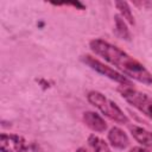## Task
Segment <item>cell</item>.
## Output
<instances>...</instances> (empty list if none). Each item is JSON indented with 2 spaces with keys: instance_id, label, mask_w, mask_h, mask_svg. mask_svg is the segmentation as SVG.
Returning <instances> with one entry per match:
<instances>
[{
  "instance_id": "cell-10",
  "label": "cell",
  "mask_w": 152,
  "mask_h": 152,
  "mask_svg": "<svg viewBox=\"0 0 152 152\" xmlns=\"http://www.w3.org/2000/svg\"><path fill=\"white\" fill-rule=\"evenodd\" d=\"M114 18H115L114 20H115V27H116L118 34H119L120 37H122L124 39H126V40H129V39H131V32H129V30L127 28V25H126V23L124 21V19L121 18V15L116 14Z\"/></svg>"
},
{
  "instance_id": "cell-1",
  "label": "cell",
  "mask_w": 152,
  "mask_h": 152,
  "mask_svg": "<svg viewBox=\"0 0 152 152\" xmlns=\"http://www.w3.org/2000/svg\"><path fill=\"white\" fill-rule=\"evenodd\" d=\"M91 51L110 63L112 65L116 66L121 70L125 75L137 80L138 82L145 84H152V74L135 58L129 56L127 52L113 45L103 39H93L89 43Z\"/></svg>"
},
{
  "instance_id": "cell-5",
  "label": "cell",
  "mask_w": 152,
  "mask_h": 152,
  "mask_svg": "<svg viewBox=\"0 0 152 152\" xmlns=\"http://www.w3.org/2000/svg\"><path fill=\"white\" fill-rule=\"evenodd\" d=\"M1 152H26L27 145L23 137L18 134L2 133L0 137Z\"/></svg>"
},
{
  "instance_id": "cell-12",
  "label": "cell",
  "mask_w": 152,
  "mask_h": 152,
  "mask_svg": "<svg viewBox=\"0 0 152 152\" xmlns=\"http://www.w3.org/2000/svg\"><path fill=\"white\" fill-rule=\"evenodd\" d=\"M128 152H151V151H148V150H146L144 147H133Z\"/></svg>"
},
{
  "instance_id": "cell-2",
  "label": "cell",
  "mask_w": 152,
  "mask_h": 152,
  "mask_svg": "<svg viewBox=\"0 0 152 152\" xmlns=\"http://www.w3.org/2000/svg\"><path fill=\"white\" fill-rule=\"evenodd\" d=\"M87 99L93 106H95L102 114L108 116L110 120H113L118 124H128V121H129L128 118L118 107V104L115 102H113L112 100H109L108 97H106L100 91H96V90L89 91L87 95Z\"/></svg>"
},
{
  "instance_id": "cell-13",
  "label": "cell",
  "mask_w": 152,
  "mask_h": 152,
  "mask_svg": "<svg viewBox=\"0 0 152 152\" xmlns=\"http://www.w3.org/2000/svg\"><path fill=\"white\" fill-rule=\"evenodd\" d=\"M76 152H89V151H88V150H86L84 147H80V148H78Z\"/></svg>"
},
{
  "instance_id": "cell-8",
  "label": "cell",
  "mask_w": 152,
  "mask_h": 152,
  "mask_svg": "<svg viewBox=\"0 0 152 152\" xmlns=\"http://www.w3.org/2000/svg\"><path fill=\"white\" fill-rule=\"evenodd\" d=\"M129 132L132 134V137L142 146L145 147H151L152 146V132L135 126V125H131L129 126Z\"/></svg>"
},
{
  "instance_id": "cell-3",
  "label": "cell",
  "mask_w": 152,
  "mask_h": 152,
  "mask_svg": "<svg viewBox=\"0 0 152 152\" xmlns=\"http://www.w3.org/2000/svg\"><path fill=\"white\" fill-rule=\"evenodd\" d=\"M118 91L131 106L152 120V97L127 84H121L118 88Z\"/></svg>"
},
{
  "instance_id": "cell-9",
  "label": "cell",
  "mask_w": 152,
  "mask_h": 152,
  "mask_svg": "<svg viewBox=\"0 0 152 152\" xmlns=\"http://www.w3.org/2000/svg\"><path fill=\"white\" fill-rule=\"evenodd\" d=\"M88 144L93 148V152H110V148H109L108 144L103 139H101V138H99L94 134L89 135Z\"/></svg>"
},
{
  "instance_id": "cell-4",
  "label": "cell",
  "mask_w": 152,
  "mask_h": 152,
  "mask_svg": "<svg viewBox=\"0 0 152 152\" xmlns=\"http://www.w3.org/2000/svg\"><path fill=\"white\" fill-rule=\"evenodd\" d=\"M82 61H83L88 66H90L93 70L97 71L99 74L104 75V76H107L108 78H110V80H113V81H115V82H119V83H121V84L132 86L131 81L127 80L124 75H121L120 72L115 71V70L112 69L110 66L103 64L102 62H100L99 59L94 58L93 56H90V55H84V56H82Z\"/></svg>"
},
{
  "instance_id": "cell-7",
  "label": "cell",
  "mask_w": 152,
  "mask_h": 152,
  "mask_svg": "<svg viewBox=\"0 0 152 152\" xmlns=\"http://www.w3.org/2000/svg\"><path fill=\"white\" fill-rule=\"evenodd\" d=\"M108 140H109V142H110V145L113 147L119 148V150L126 148L128 146V144H129L127 134L119 127L110 128V131L108 133Z\"/></svg>"
},
{
  "instance_id": "cell-6",
  "label": "cell",
  "mask_w": 152,
  "mask_h": 152,
  "mask_svg": "<svg viewBox=\"0 0 152 152\" xmlns=\"http://www.w3.org/2000/svg\"><path fill=\"white\" fill-rule=\"evenodd\" d=\"M84 124L95 132H104L107 129V122L95 112H84L83 113Z\"/></svg>"
},
{
  "instance_id": "cell-11",
  "label": "cell",
  "mask_w": 152,
  "mask_h": 152,
  "mask_svg": "<svg viewBox=\"0 0 152 152\" xmlns=\"http://www.w3.org/2000/svg\"><path fill=\"white\" fill-rule=\"evenodd\" d=\"M115 6L120 11L124 19H126L131 25H133L134 24V18H133V14H132V11H131L128 4L126 1H115Z\"/></svg>"
}]
</instances>
